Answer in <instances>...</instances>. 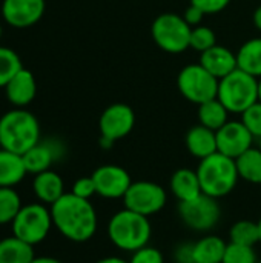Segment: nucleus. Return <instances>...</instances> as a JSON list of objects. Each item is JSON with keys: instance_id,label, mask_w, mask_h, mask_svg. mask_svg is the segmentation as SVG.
<instances>
[{"instance_id": "1", "label": "nucleus", "mask_w": 261, "mask_h": 263, "mask_svg": "<svg viewBox=\"0 0 261 263\" xmlns=\"http://www.w3.org/2000/svg\"><path fill=\"white\" fill-rule=\"evenodd\" d=\"M54 227L68 240L83 243L92 239L97 231V213L88 199L65 193L51 205Z\"/></svg>"}, {"instance_id": "2", "label": "nucleus", "mask_w": 261, "mask_h": 263, "mask_svg": "<svg viewBox=\"0 0 261 263\" xmlns=\"http://www.w3.org/2000/svg\"><path fill=\"white\" fill-rule=\"evenodd\" d=\"M40 142V125L35 116L22 108L8 111L0 119V143L3 149L23 156Z\"/></svg>"}, {"instance_id": "3", "label": "nucleus", "mask_w": 261, "mask_h": 263, "mask_svg": "<svg viewBox=\"0 0 261 263\" xmlns=\"http://www.w3.org/2000/svg\"><path fill=\"white\" fill-rule=\"evenodd\" d=\"M108 236L118 250L135 253L151 240L152 228L149 217L125 208L111 217L108 223Z\"/></svg>"}, {"instance_id": "4", "label": "nucleus", "mask_w": 261, "mask_h": 263, "mask_svg": "<svg viewBox=\"0 0 261 263\" xmlns=\"http://www.w3.org/2000/svg\"><path fill=\"white\" fill-rule=\"evenodd\" d=\"M197 174L202 193L214 199L231 194L240 179L235 160L222 153H215L200 160Z\"/></svg>"}, {"instance_id": "5", "label": "nucleus", "mask_w": 261, "mask_h": 263, "mask_svg": "<svg viewBox=\"0 0 261 263\" xmlns=\"http://www.w3.org/2000/svg\"><path fill=\"white\" fill-rule=\"evenodd\" d=\"M217 99L229 112L243 114L249 106L258 102V79L237 68L220 79Z\"/></svg>"}, {"instance_id": "6", "label": "nucleus", "mask_w": 261, "mask_h": 263, "mask_svg": "<svg viewBox=\"0 0 261 263\" xmlns=\"http://www.w3.org/2000/svg\"><path fill=\"white\" fill-rule=\"evenodd\" d=\"M192 26L183 18V15L174 12L160 14L151 28L152 37L157 46L169 54H180L189 48Z\"/></svg>"}, {"instance_id": "7", "label": "nucleus", "mask_w": 261, "mask_h": 263, "mask_svg": "<svg viewBox=\"0 0 261 263\" xmlns=\"http://www.w3.org/2000/svg\"><path fill=\"white\" fill-rule=\"evenodd\" d=\"M52 225L51 210L42 203H31L22 206L12 220V234L34 247L48 237Z\"/></svg>"}, {"instance_id": "8", "label": "nucleus", "mask_w": 261, "mask_h": 263, "mask_svg": "<svg viewBox=\"0 0 261 263\" xmlns=\"http://www.w3.org/2000/svg\"><path fill=\"white\" fill-rule=\"evenodd\" d=\"M218 82L220 80L208 72L200 63L185 66L177 77V86L182 96L195 105L217 99Z\"/></svg>"}, {"instance_id": "9", "label": "nucleus", "mask_w": 261, "mask_h": 263, "mask_svg": "<svg viewBox=\"0 0 261 263\" xmlns=\"http://www.w3.org/2000/svg\"><path fill=\"white\" fill-rule=\"evenodd\" d=\"M178 216L182 222L191 228L192 231L206 233L217 227L222 217V208L218 205V199H214L206 194H200L198 197L178 202Z\"/></svg>"}, {"instance_id": "10", "label": "nucleus", "mask_w": 261, "mask_h": 263, "mask_svg": "<svg viewBox=\"0 0 261 263\" xmlns=\"http://www.w3.org/2000/svg\"><path fill=\"white\" fill-rule=\"evenodd\" d=\"M166 200V191L158 183L149 180L132 182L123 197L125 208L146 217L160 213L165 208Z\"/></svg>"}, {"instance_id": "11", "label": "nucleus", "mask_w": 261, "mask_h": 263, "mask_svg": "<svg viewBox=\"0 0 261 263\" xmlns=\"http://www.w3.org/2000/svg\"><path fill=\"white\" fill-rule=\"evenodd\" d=\"M135 125V114L131 106L125 103H114L108 106L98 122L100 134L103 139L117 142L126 137Z\"/></svg>"}, {"instance_id": "12", "label": "nucleus", "mask_w": 261, "mask_h": 263, "mask_svg": "<svg viewBox=\"0 0 261 263\" xmlns=\"http://www.w3.org/2000/svg\"><path fill=\"white\" fill-rule=\"evenodd\" d=\"M97 194L105 199H123L132 180L129 173L118 165H103L92 173Z\"/></svg>"}, {"instance_id": "13", "label": "nucleus", "mask_w": 261, "mask_h": 263, "mask_svg": "<svg viewBox=\"0 0 261 263\" xmlns=\"http://www.w3.org/2000/svg\"><path fill=\"white\" fill-rule=\"evenodd\" d=\"M215 134L218 153L234 160L240 157L245 151L252 148L255 139L243 122H226L218 131H215Z\"/></svg>"}, {"instance_id": "14", "label": "nucleus", "mask_w": 261, "mask_h": 263, "mask_svg": "<svg viewBox=\"0 0 261 263\" xmlns=\"http://www.w3.org/2000/svg\"><path fill=\"white\" fill-rule=\"evenodd\" d=\"M45 12V0H3L2 15L12 28H29Z\"/></svg>"}, {"instance_id": "15", "label": "nucleus", "mask_w": 261, "mask_h": 263, "mask_svg": "<svg viewBox=\"0 0 261 263\" xmlns=\"http://www.w3.org/2000/svg\"><path fill=\"white\" fill-rule=\"evenodd\" d=\"M62 154H63V146L55 140H48V142H38L31 149H28L22 157L26 171L31 174H38L48 171L51 165L62 157Z\"/></svg>"}, {"instance_id": "16", "label": "nucleus", "mask_w": 261, "mask_h": 263, "mask_svg": "<svg viewBox=\"0 0 261 263\" xmlns=\"http://www.w3.org/2000/svg\"><path fill=\"white\" fill-rule=\"evenodd\" d=\"M200 65L211 72L214 77L218 80L231 74L238 68L237 65V54H234L229 48L226 46H212L208 51L202 52L200 57Z\"/></svg>"}, {"instance_id": "17", "label": "nucleus", "mask_w": 261, "mask_h": 263, "mask_svg": "<svg viewBox=\"0 0 261 263\" xmlns=\"http://www.w3.org/2000/svg\"><path fill=\"white\" fill-rule=\"evenodd\" d=\"M6 91V97L8 100L17 106V108H23L26 105H29L37 92V83L34 79V74L26 69L22 68L5 86Z\"/></svg>"}, {"instance_id": "18", "label": "nucleus", "mask_w": 261, "mask_h": 263, "mask_svg": "<svg viewBox=\"0 0 261 263\" xmlns=\"http://www.w3.org/2000/svg\"><path fill=\"white\" fill-rule=\"evenodd\" d=\"M186 148L188 151L203 160L215 153H218L217 149V134L215 131L203 126V125H195L192 126L188 133H186Z\"/></svg>"}, {"instance_id": "19", "label": "nucleus", "mask_w": 261, "mask_h": 263, "mask_svg": "<svg viewBox=\"0 0 261 263\" xmlns=\"http://www.w3.org/2000/svg\"><path fill=\"white\" fill-rule=\"evenodd\" d=\"M32 190L42 203H49V205L55 203L65 194L63 179L51 170L35 174L32 182Z\"/></svg>"}, {"instance_id": "20", "label": "nucleus", "mask_w": 261, "mask_h": 263, "mask_svg": "<svg viewBox=\"0 0 261 263\" xmlns=\"http://www.w3.org/2000/svg\"><path fill=\"white\" fill-rule=\"evenodd\" d=\"M171 191L178 202H188L202 194V186L197 171L189 168L177 170L171 177Z\"/></svg>"}, {"instance_id": "21", "label": "nucleus", "mask_w": 261, "mask_h": 263, "mask_svg": "<svg viewBox=\"0 0 261 263\" xmlns=\"http://www.w3.org/2000/svg\"><path fill=\"white\" fill-rule=\"evenodd\" d=\"M28 174L23 157L8 149H0V188H12Z\"/></svg>"}, {"instance_id": "22", "label": "nucleus", "mask_w": 261, "mask_h": 263, "mask_svg": "<svg viewBox=\"0 0 261 263\" xmlns=\"http://www.w3.org/2000/svg\"><path fill=\"white\" fill-rule=\"evenodd\" d=\"M228 243L218 236H205L194 243L195 263H223Z\"/></svg>"}, {"instance_id": "23", "label": "nucleus", "mask_w": 261, "mask_h": 263, "mask_svg": "<svg viewBox=\"0 0 261 263\" xmlns=\"http://www.w3.org/2000/svg\"><path fill=\"white\" fill-rule=\"evenodd\" d=\"M35 259L34 247L15 236L0 240V263H31Z\"/></svg>"}, {"instance_id": "24", "label": "nucleus", "mask_w": 261, "mask_h": 263, "mask_svg": "<svg viewBox=\"0 0 261 263\" xmlns=\"http://www.w3.org/2000/svg\"><path fill=\"white\" fill-rule=\"evenodd\" d=\"M238 69L260 79L261 77V37L251 39L242 45L237 52Z\"/></svg>"}, {"instance_id": "25", "label": "nucleus", "mask_w": 261, "mask_h": 263, "mask_svg": "<svg viewBox=\"0 0 261 263\" xmlns=\"http://www.w3.org/2000/svg\"><path fill=\"white\" fill-rule=\"evenodd\" d=\"M237 171L240 179L261 185V149L260 148H249L240 157L235 159Z\"/></svg>"}, {"instance_id": "26", "label": "nucleus", "mask_w": 261, "mask_h": 263, "mask_svg": "<svg viewBox=\"0 0 261 263\" xmlns=\"http://www.w3.org/2000/svg\"><path fill=\"white\" fill-rule=\"evenodd\" d=\"M228 114H229V111L218 99H212V100H208V102L198 105L200 125H203L212 131H218L228 122Z\"/></svg>"}, {"instance_id": "27", "label": "nucleus", "mask_w": 261, "mask_h": 263, "mask_svg": "<svg viewBox=\"0 0 261 263\" xmlns=\"http://www.w3.org/2000/svg\"><path fill=\"white\" fill-rule=\"evenodd\" d=\"M229 240L238 245L254 247L260 242L258 223L252 220H238L229 230Z\"/></svg>"}, {"instance_id": "28", "label": "nucleus", "mask_w": 261, "mask_h": 263, "mask_svg": "<svg viewBox=\"0 0 261 263\" xmlns=\"http://www.w3.org/2000/svg\"><path fill=\"white\" fill-rule=\"evenodd\" d=\"M22 200L12 188H0V225L12 223L22 210Z\"/></svg>"}, {"instance_id": "29", "label": "nucleus", "mask_w": 261, "mask_h": 263, "mask_svg": "<svg viewBox=\"0 0 261 263\" xmlns=\"http://www.w3.org/2000/svg\"><path fill=\"white\" fill-rule=\"evenodd\" d=\"M22 68L20 55L11 48L0 46V88H5Z\"/></svg>"}, {"instance_id": "30", "label": "nucleus", "mask_w": 261, "mask_h": 263, "mask_svg": "<svg viewBox=\"0 0 261 263\" xmlns=\"http://www.w3.org/2000/svg\"><path fill=\"white\" fill-rule=\"evenodd\" d=\"M217 45V39H215V32L209 28V26H194L191 31V40H189V48L198 51V52H205L209 48Z\"/></svg>"}, {"instance_id": "31", "label": "nucleus", "mask_w": 261, "mask_h": 263, "mask_svg": "<svg viewBox=\"0 0 261 263\" xmlns=\"http://www.w3.org/2000/svg\"><path fill=\"white\" fill-rule=\"evenodd\" d=\"M257 254L254 247L238 245L229 242L226 247V253L223 257V263H257Z\"/></svg>"}, {"instance_id": "32", "label": "nucleus", "mask_w": 261, "mask_h": 263, "mask_svg": "<svg viewBox=\"0 0 261 263\" xmlns=\"http://www.w3.org/2000/svg\"><path fill=\"white\" fill-rule=\"evenodd\" d=\"M242 122L257 139H261V102L258 100L242 114Z\"/></svg>"}, {"instance_id": "33", "label": "nucleus", "mask_w": 261, "mask_h": 263, "mask_svg": "<svg viewBox=\"0 0 261 263\" xmlns=\"http://www.w3.org/2000/svg\"><path fill=\"white\" fill-rule=\"evenodd\" d=\"M129 263H165V259H163L162 251H158L154 247L146 245L132 254Z\"/></svg>"}, {"instance_id": "34", "label": "nucleus", "mask_w": 261, "mask_h": 263, "mask_svg": "<svg viewBox=\"0 0 261 263\" xmlns=\"http://www.w3.org/2000/svg\"><path fill=\"white\" fill-rule=\"evenodd\" d=\"M71 193L75 194L77 197L89 200L94 194H97L95 183H94L92 177H80L78 180H75L74 185H72V191Z\"/></svg>"}, {"instance_id": "35", "label": "nucleus", "mask_w": 261, "mask_h": 263, "mask_svg": "<svg viewBox=\"0 0 261 263\" xmlns=\"http://www.w3.org/2000/svg\"><path fill=\"white\" fill-rule=\"evenodd\" d=\"M231 0H191L192 5L200 8L205 14H217L222 12Z\"/></svg>"}, {"instance_id": "36", "label": "nucleus", "mask_w": 261, "mask_h": 263, "mask_svg": "<svg viewBox=\"0 0 261 263\" xmlns=\"http://www.w3.org/2000/svg\"><path fill=\"white\" fill-rule=\"evenodd\" d=\"M177 263H195L194 262V243H182L175 248L174 253Z\"/></svg>"}, {"instance_id": "37", "label": "nucleus", "mask_w": 261, "mask_h": 263, "mask_svg": "<svg viewBox=\"0 0 261 263\" xmlns=\"http://www.w3.org/2000/svg\"><path fill=\"white\" fill-rule=\"evenodd\" d=\"M203 15H205V12H203L200 8H197L195 5L191 3V5L185 9L183 18L188 22V25H191V26L194 28V26H198V25H200V22L203 20Z\"/></svg>"}, {"instance_id": "38", "label": "nucleus", "mask_w": 261, "mask_h": 263, "mask_svg": "<svg viewBox=\"0 0 261 263\" xmlns=\"http://www.w3.org/2000/svg\"><path fill=\"white\" fill-rule=\"evenodd\" d=\"M254 25H255L257 29L261 31V5L255 9V12H254Z\"/></svg>"}, {"instance_id": "39", "label": "nucleus", "mask_w": 261, "mask_h": 263, "mask_svg": "<svg viewBox=\"0 0 261 263\" xmlns=\"http://www.w3.org/2000/svg\"><path fill=\"white\" fill-rule=\"evenodd\" d=\"M31 263H63L54 257H35Z\"/></svg>"}, {"instance_id": "40", "label": "nucleus", "mask_w": 261, "mask_h": 263, "mask_svg": "<svg viewBox=\"0 0 261 263\" xmlns=\"http://www.w3.org/2000/svg\"><path fill=\"white\" fill-rule=\"evenodd\" d=\"M95 263H129V262H126V260H123V259H120V257H105V259L97 260Z\"/></svg>"}, {"instance_id": "41", "label": "nucleus", "mask_w": 261, "mask_h": 263, "mask_svg": "<svg viewBox=\"0 0 261 263\" xmlns=\"http://www.w3.org/2000/svg\"><path fill=\"white\" fill-rule=\"evenodd\" d=\"M258 100L261 102V77L258 79Z\"/></svg>"}, {"instance_id": "42", "label": "nucleus", "mask_w": 261, "mask_h": 263, "mask_svg": "<svg viewBox=\"0 0 261 263\" xmlns=\"http://www.w3.org/2000/svg\"><path fill=\"white\" fill-rule=\"evenodd\" d=\"M257 223H258V231H260V243H261V217H260V220H258Z\"/></svg>"}, {"instance_id": "43", "label": "nucleus", "mask_w": 261, "mask_h": 263, "mask_svg": "<svg viewBox=\"0 0 261 263\" xmlns=\"http://www.w3.org/2000/svg\"><path fill=\"white\" fill-rule=\"evenodd\" d=\"M0 37H2V25H0Z\"/></svg>"}, {"instance_id": "44", "label": "nucleus", "mask_w": 261, "mask_h": 263, "mask_svg": "<svg viewBox=\"0 0 261 263\" xmlns=\"http://www.w3.org/2000/svg\"><path fill=\"white\" fill-rule=\"evenodd\" d=\"M258 140H260V146H258V148H260V149H261V139H258Z\"/></svg>"}, {"instance_id": "45", "label": "nucleus", "mask_w": 261, "mask_h": 263, "mask_svg": "<svg viewBox=\"0 0 261 263\" xmlns=\"http://www.w3.org/2000/svg\"><path fill=\"white\" fill-rule=\"evenodd\" d=\"M257 263H261V260H257Z\"/></svg>"}, {"instance_id": "46", "label": "nucleus", "mask_w": 261, "mask_h": 263, "mask_svg": "<svg viewBox=\"0 0 261 263\" xmlns=\"http://www.w3.org/2000/svg\"><path fill=\"white\" fill-rule=\"evenodd\" d=\"M0 149H2V143H0Z\"/></svg>"}]
</instances>
